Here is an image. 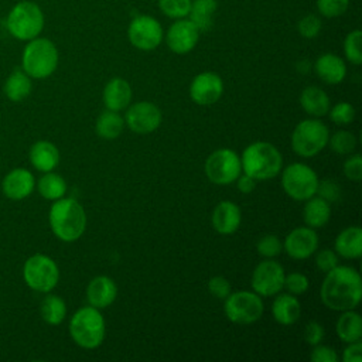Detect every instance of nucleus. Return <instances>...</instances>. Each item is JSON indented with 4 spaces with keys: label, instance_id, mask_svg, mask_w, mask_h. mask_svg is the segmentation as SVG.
<instances>
[{
    "label": "nucleus",
    "instance_id": "6",
    "mask_svg": "<svg viewBox=\"0 0 362 362\" xmlns=\"http://www.w3.org/2000/svg\"><path fill=\"white\" fill-rule=\"evenodd\" d=\"M328 139L329 130L318 117L304 119L291 133V148L300 157H314L327 147Z\"/></svg>",
    "mask_w": 362,
    "mask_h": 362
},
{
    "label": "nucleus",
    "instance_id": "49",
    "mask_svg": "<svg viewBox=\"0 0 362 362\" xmlns=\"http://www.w3.org/2000/svg\"><path fill=\"white\" fill-rule=\"evenodd\" d=\"M236 187L242 194H250L256 188V180L243 173L236 178Z\"/></svg>",
    "mask_w": 362,
    "mask_h": 362
},
{
    "label": "nucleus",
    "instance_id": "8",
    "mask_svg": "<svg viewBox=\"0 0 362 362\" xmlns=\"http://www.w3.org/2000/svg\"><path fill=\"white\" fill-rule=\"evenodd\" d=\"M25 284L38 293H51L59 281V269L55 260L47 255L35 253L23 264Z\"/></svg>",
    "mask_w": 362,
    "mask_h": 362
},
{
    "label": "nucleus",
    "instance_id": "4",
    "mask_svg": "<svg viewBox=\"0 0 362 362\" xmlns=\"http://www.w3.org/2000/svg\"><path fill=\"white\" fill-rule=\"evenodd\" d=\"M106 332L105 318L99 308L86 305L75 311L69 321V335L76 345L85 349L98 348Z\"/></svg>",
    "mask_w": 362,
    "mask_h": 362
},
{
    "label": "nucleus",
    "instance_id": "24",
    "mask_svg": "<svg viewBox=\"0 0 362 362\" xmlns=\"http://www.w3.org/2000/svg\"><path fill=\"white\" fill-rule=\"evenodd\" d=\"M334 249L344 259H359L362 256V229L359 226H348L338 233Z\"/></svg>",
    "mask_w": 362,
    "mask_h": 362
},
{
    "label": "nucleus",
    "instance_id": "18",
    "mask_svg": "<svg viewBox=\"0 0 362 362\" xmlns=\"http://www.w3.org/2000/svg\"><path fill=\"white\" fill-rule=\"evenodd\" d=\"M34 188H35V178L33 173L24 167H17L10 170L1 181L3 194L13 201H21L30 197Z\"/></svg>",
    "mask_w": 362,
    "mask_h": 362
},
{
    "label": "nucleus",
    "instance_id": "30",
    "mask_svg": "<svg viewBox=\"0 0 362 362\" xmlns=\"http://www.w3.org/2000/svg\"><path fill=\"white\" fill-rule=\"evenodd\" d=\"M218 8L216 0H192L191 8L188 13V18L194 23V25L199 30V33H205L212 27L214 13Z\"/></svg>",
    "mask_w": 362,
    "mask_h": 362
},
{
    "label": "nucleus",
    "instance_id": "21",
    "mask_svg": "<svg viewBox=\"0 0 362 362\" xmlns=\"http://www.w3.org/2000/svg\"><path fill=\"white\" fill-rule=\"evenodd\" d=\"M314 71L322 82L328 85H337L345 79L346 65L341 57L332 52H325L317 58Z\"/></svg>",
    "mask_w": 362,
    "mask_h": 362
},
{
    "label": "nucleus",
    "instance_id": "31",
    "mask_svg": "<svg viewBox=\"0 0 362 362\" xmlns=\"http://www.w3.org/2000/svg\"><path fill=\"white\" fill-rule=\"evenodd\" d=\"M124 129V119L115 110H105L102 112L95 124L96 134L105 140L117 139Z\"/></svg>",
    "mask_w": 362,
    "mask_h": 362
},
{
    "label": "nucleus",
    "instance_id": "3",
    "mask_svg": "<svg viewBox=\"0 0 362 362\" xmlns=\"http://www.w3.org/2000/svg\"><path fill=\"white\" fill-rule=\"evenodd\" d=\"M242 173L256 181H266L281 171L283 158L280 151L267 141H255L249 144L240 156Z\"/></svg>",
    "mask_w": 362,
    "mask_h": 362
},
{
    "label": "nucleus",
    "instance_id": "37",
    "mask_svg": "<svg viewBox=\"0 0 362 362\" xmlns=\"http://www.w3.org/2000/svg\"><path fill=\"white\" fill-rule=\"evenodd\" d=\"M257 253L266 259H273L281 253L283 243L276 235H264L256 243Z\"/></svg>",
    "mask_w": 362,
    "mask_h": 362
},
{
    "label": "nucleus",
    "instance_id": "47",
    "mask_svg": "<svg viewBox=\"0 0 362 362\" xmlns=\"http://www.w3.org/2000/svg\"><path fill=\"white\" fill-rule=\"evenodd\" d=\"M322 338H324V327L317 321H310L304 329L305 342L314 346L317 344H321Z\"/></svg>",
    "mask_w": 362,
    "mask_h": 362
},
{
    "label": "nucleus",
    "instance_id": "11",
    "mask_svg": "<svg viewBox=\"0 0 362 362\" xmlns=\"http://www.w3.org/2000/svg\"><path fill=\"white\" fill-rule=\"evenodd\" d=\"M208 180L216 185H228L242 174L240 157L230 148H218L205 160L204 165Z\"/></svg>",
    "mask_w": 362,
    "mask_h": 362
},
{
    "label": "nucleus",
    "instance_id": "46",
    "mask_svg": "<svg viewBox=\"0 0 362 362\" xmlns=\"http://www.w3.org/2000/svg\"><path fill=\"white\" fill-rule=\"evenodd\" d=\"M313 362H337L338 361V355L334 351V348L328 346V345H314L311 355H310Z\"/></svg>",
    "mask_w": 362,
    "mask_h": 362
},
{
    "label": "nucleus",
    "instance_id": "9",
    "mask_svg": "<svg viewBox=\"0 0 362 362\" xmlns=\"http://www.w3.org/2000/svg\"><path fill=\"white\" fill-rule=\"evenodd\" d=\"M264 305L262 297L255 291L239 290L225 298L223 313L226 318L235 324L246 325L260 320Z\"/></svg>",
    "mask_w": 362,
    "mask_h": 362
},
{
    "label": "nucleus",
    "instance_id": "7",
    "mask_svg": "<svg viewBox=\"0 0 362 362\" xmlns=\"http://www.w3.org/2000/svg\"><path fill=\"white\" fill-rule=\"evenodd\" d=\"M44 27V14L33 1L17 3L7 17L8 33L21 41H30L40 35Z\"/></svg>",
    "mask_w": 362,
    "mask_h": 362
},
{
    "label": "nucleus",
    "instance_id": "23",
    "mask_svg": "<svg viewBox=\"0 0 362 362\" xmlns=\"http://www.w3.org/2000/svg\"><path fill=\"white\" fill-rule=\"evenodd\" d=\"M132 100V88L123 78L110 79L103 89V103L106 109L120 112L129 106Z\"/></svg>",
    "mask_w": 362,
    "mask_h": 362
},
{
    "label": "nucleus",
    "instance_id": "10",
    "mask_svg": "<svg viewBox=\"0 0 362 362\" xmlns=\"http://www.w3.org/2000/svg\"><path fill=\"white\" fill-rule=\"evenodd\" d=\"M318 181L317 173L304 163H293L281 173V187L296 201H305L315 195Z\"/></svg>",
    "mask_w": 362,
    "mask_h": 362
},
{
    "label": "nucleus",
    "instance_id": "19",
    "mask_svg": "<svg viewBox=\"0 0 362 362\" xmlns=\"http://www.w3.org/2000/svg\"><path fill=\"white\" fill-rule=\"evenodd\" d=\"M242 221L240 208L232 201H221L212 212L211 222L214 229L221 235L235 233Z\"/></svg>",
    "mask_w": 362,
    "mask_h": 362
},
{
    "label": "nucleus",
    "instance_id": "28",
    "mask_svg": "<svg viewBox=\"0 0 362 362\" xmlns=\"http://www.w3.org/2000/svg\"><path fill=\"white\" fill-rule=\"evenodd\" d=\"M335 324V332L342 342H355L362 337V318L354 310L341 311Z\"/></svg>",
    "mask_w": 362,
    "mask_h": 362
},
{
    "label": "nucleus",
    "instance_id": "40",
    "mask_svg": "<svg viewBox=\"0 0 362 362\" xmlns=\"http://www.w3.org/2000/svg\"><path fill=\"white\" fill-rule=\"evenodd\" d=\"M310 281L308 277L303 273L298 272H293L287 276H284V287L290 294L293 296H301L308 290Z\"/></svg>",
    "mask_w": 362,
    "mask_h": 362
},
{
    "label": "nucleus",
    "instance_id": "35",
    "mask_svg": "<svg viewBox=\"0 0 362 362\" xmlns=\"http://www.w3.org/2000/svg\"><path fill=\"white\" fill-rule=\"evenodd\" d=\"M361 41H362V33L361 30H354L348 33V35L344 40V52L346 59L354 65L362 64V51H361Z\"/></svg>",
    "mask_w": 362,
    "mask_h": 362
},
{
    "label": "nucleus",
    "instance_id": "44",
    "mask_svg": "<svg viewBox=\"0 0 362 362\" xmlns=\"http://www.w3.org/2000/svg\"><path fill=\"white\" fill-rule=\"evenodd\" d=\"M208 290L209 293L216 297V298H221V300H225L232 288H230V283L222 277V276H215V277H211L209 281H208Z\"/></svg>",
    "mask_w": 362,
    "mask_h": 362
},
{
    "label": "nucleus",
    "instance_id": "33",
    "mask_svg": "<svg viewBox=\"0 0 362 362\" xmlns=\"http://www.w3.org/2000/svg\"><path fill=\"white\" fill-rule=\"evenodd\" d=\"M42 320L49 325H59L66 317V304L57 294H47L40 305Z\"/></svg>",
    "mask_w": 362,
    "mask_h": 362
},
{
    "label": "nucleus",
    "instance_id": "38",
    "mask_svg": "<svg viewBox=\"0 0 362 362\" xmlns=\"http://www.w3.org/2000/svg\"><path fill=\"white\" fill-rule=\"evenodd\" d=\"M328 115H329L331 122H334L335 124H339V126H345V124H349L355 119V109L348 102H339V103L334 105L332 107H329Z\"/></svg>",
    "mask_w": 362,
    "mask_h": 362
},
{
    "label": "nucleus",
    "instance_id": "45",
    "mask_svg": "<svg viewBox=\"0 0 362 362\" xmlns=\"http://www.w3.org/2000/svg\"><path fill=\"white\" fill-rule=\"evenodd\" d=\"M344 174L351 181H361L362 178V157L361 154H354L344 163Z\"/></svg>",
    "mask_w": 362,
    "mask_h": 362
},
{
    "label": "nucleus",
    "instance_id": "41",
    "mask_svg": "<svg viewBox=\"0 0 362 362\" xmlns=\"http://www.w3.org/2000/svg\"><path fill=\"white\" fill-rule=\"evenodd\" d=\"M321 27H322L321 20H320V17H317L315 14H307V16H304V17L298 21V24H297V30H298L300 35H301L303 38H308V40L315 38V37L320 34Z\"/></svg>",
    "mask_w": 362,
    "mask_h": 362
},
{
    "label": "nucleus",
    "instance_id": "22",
    "mask_svg": "<svg viewBox=\"0 0 362 362\" xmlns=\"http://www.w3.org/2000/svg\"><path fill=\"white\" fill-rule=\"evenodd\" d=\"M31 165L40 173H48L59 164V150L57 146L47 140L35 141L28 153Z\"/></svg>",
    "mask_w": 362,
    "mask_h": 362
},
{
    "label": "nucleus",
    "instance_id": "43",
    "mask_svg": "<svg viewBox=\"0 0 362 362\" xmlns=\"http://www.w3.org/2000/svg\"><path fill=\"white\" fill-rule=\"evenodd\" d=\"M315 194H318V197L324 198L325 201H328L331 204V202H335L339 199L341 188L332 180H322V181H318Z\"/></svg>",
    "mask_w": 362,
    "mask_h": 362
},
{
    "label": "nucleus",
    "instance_id": "36",
    "mask_svg": "<svg viewBox=\"0 0 362 362\" xmlns=\"http://www.w3.org/2000/svg\"><path fill=\"white\" fill-rule=\"evenodd\" d=\"M192 0H158V7L164 16L178 20L188 17Z\"/></svg>",
    "mask_w": 362,
    "mask_h": 362
},
{
    "label": "nucleus",
    "instance_id": "29",
    "mask_svg": "<svg viewBox=\"0 0 362 362\" xmlns=\"http://www.w3.org/2000/svg\"><path fill=\"white\" fill-rule=\"evenodd\" d=\"M33 89L31 78L23 69H14L4 82L3 90L7 99L11 102H21L24 100Z\"/></svg>",
    "mask_w": 362,
    "mask_h": 362
},
{
    "label": "nucleus",
    "instance_id": "39",
    "mask_svg": "<svg viewBox=\"0 0 362 362\" xmlns=\"http://www.w3.org/2000/svg\"><path fill=\"white\" fill-rule=\"evenodd\" d=\"M349 7V0H317V10L327 18L342 16Z\"/></svg>",
    "mask_w": 362,
    "mask_h": 362
},
{
    "label": "nucleus",
    "instance_id": "25",
    "mask_svg": "<svg viewBox=\"0 0 362 362\" xmlns=\"http://www.w3.org/2000/svg\"><path fill=\"white\" fill-rule=\"evenodd\" d=\"M300 105L305 113L313 117H322L328 115L331 107L329 96L318 86H307L300 95Z\"/></svg>",
    "mask_w": 362,
    "mask_h": 362
},
{
    "label": "nucleus",
    "instance_id": "27",
    "mask_svg": "<svg viewBox=\"0 0 362 362\" xmlns=\"http://www.w3.org/2000/svg\"><path fill=\"white\" fill-rule=\"evenodd\" d=\"M331 218V205L328 201L318 195H313L305 199V205L303 209V219L307 226L313 229L322 228L328 223Z\"/></svg>",
    "mask_w": 362,
    "mask_h": 362
},
{
    "label": "nucleus",
    "instance_id": "32",
    "mask_svg": "<svg viewBox=\"0 0 362 362\" xmlns=\"http://www.w3.org/2000/svg\"><path fill=\"white\" fill-rule=\"evenodd\" d=\"M37 189L40 192V195L48 201H55L59 199L65 195L66 192V182L65 180L54 173V171H48V173H42V177L37 181Z\"/></svg>",
    "mask_w": 362,
    "mask_h": 362
},
{
    "label": "nucleus",
    "instance_id": "26",
    "mask_svg": "<svg viewBox=\"0 0 362 362\" xmlns=\"http://www.w3.org/2000/svg\"><path fill=\"white\" fill-rule=\"evenodd\" d=\"M277 297L273 301L272 313L274 320L281 325H291L294 324L301 314V305L297 300V296L290 293L287 294H276Z\"/></svg>",
    "mask_w": 362,
    "mask_h": 362
},
{
    "label": "nucleus",
    "instance_id": "16",
    "mask_svg": "<svg viewBox=\"0 0 362 362\" xmlns=\"http://www.w3.org/2000/svg\"><path fill=\"white\" fill-rule=\"evenodd\" d=\"M223 92L222 78L211 71L198 74L189 85V96L192 102L201 106H209L219 100Z\"/></svg>",
    "mask_w": 362,
    "mask_h": 362
},
{
    "label": "nucleus",
    "instance_id": "48",
    "mask_svg": "<svg viewBox=\"0 0 362 362\" xmlns=\"http://www.w3.org/2000/svg\"><path fill=\"white\" fill-rule=\"evenodd\" d=\"M342 359H344V362H361L362 361V344H361V341L349 342L348 346L344 349Z\"/></svg>",
    "mask_w": 362,
    "mask_h": 362
},
{
    "label": "nucleus",
    "instance_id": "1",
    "mask_svg": "<svg viewBox=\"0 0 362 362\" xmlns=\"http://www.w3.org/2000/svg\"><path fill=\"white\" fill-rule=\"evenodd\" d=\"M321 301L334 311L354 310L362 298V279L351 266H335L325 273L320 290Z\"/></svg>",
    "mask_w": 362,
    "mask_h": 362
},
{
    "label": "nucleus",
    "instance_id": "15",
    "mask_svg": "<svg viewBox=\"0 0 362 362\" xmlns=\"http://www.w3.org/2000/svg\"><path fill=\"white\" fill-rule=\"evenodd\" d=\"M198 38L199 30L187 17L175 20L165 34V42L168 48L178 55L191 52L195 48Z\"/></svg>",
    "mask_w": 362,
    "mask_h": 362
},
{
    "label": "nucleus",
    "instance_id": "5",
    "mask_svg": "<svg viewBox=\"0 0 362 362\" xmlns=\"http://www.w3.org/2000/svg\"><path fill=\"white\" fill-rule=\"evenodd\" d=\"M23 71L34 79H45L58 66V49L48 38H33L23 51Z\"/></svg>",
    "mask_w": 362,
    "mask_h": 362
},
{
    "label": "nucleus",
    "instance_id": "14",
    "mask_svg": "<svg viewBox=\"0 0 362 362\" xmlns=\"http://www.w3.org/2000/svg\"><path fill=\"white\" fill-rule=\"evenodd\" d=\"M163 115L158 106L151 102H136L127 107L124 115V123L137 134H148L157 130L161 124Z\"/></svg>",
    "mask_w": 362,
    "mask_h": 362
},
{
    "label": "nucleus",
    "instance_id": "2",
    "mask_svg": "<svg viewBox=\"0 0 362 362\" xmlns=\"http://www.w3.org/2000/svg\"><path fill=\"white\" fill-rule=\"evenodd\" d=\"M48 221L52 233L62 242L78 240L86 228V214L74 198L55 199L49 208Z\"/></svg>",
    "mask_w": 362,
    "mask_h": 362
},
{
    "label": "nucleus",
    "instance_id": "17",
    "mask_svg": "<svg viewBox=\"0 0 362 362\" xmlns=\"http://www.w3.org/2000/svg\"><path fill=\"white\" fill-rule=\"evenodd\" d=\"M283 247L294 260H305L317 252L318 235L310 226L294 228L284 239Z\"/></svg>",
    "mask_w": 362,
    "mask_h": 362
},
{
    "label": "nucleus",
    "instance_id": "34",
    "mask_svg": "<svg viewBox=\"0 0 362 362\" xmlns=\"http://www.w3.org/2000/svg\"><path fill=\"white\" fill-rule=\"evenodd\" d=\"M329 147L337 154H349L356 147V137L348 130H338L328 139Z\"/></svg>",
    "mask_w": 362,
    "mask_h": 362
},
{
    "label": "nucleus",
    "instance_id": "20",
    "mask_svg": "<svg viewBox=\"0 0 362 362\" xmlns=\"http://www.w3.org/2000/svg\"><path fill=\"white\" fill-rule=\"evenodd\" d=\"M117 296L116 283L107 276L93 277L86 287V300L89 305L103 310L113 304Z\"/></svg>",
    "mask_w": 362,
    "mask_h": 362
},
{
    "label": "nucleus",
    "instance_id": "42",
    "mask_svg": "<svg viewBox=\"0 0 362 362\" xmlns=\"http://www.w3.org/2000/svg\"><path fill=\"white\" fill-rule=\"evenodd\" d=\"M338 255L332 249H322L315 255V266L322 272L327 273L338 266Z\"/></svg>",
    "mask_w": 362,
    "mask_h": 362
},
{
    "label": "nucleus",
    "instance_id": "13",
    "mask_svg": "<svg viewBox=\"0 0 362 362\" xmlns=\"http://www.w3.org/2000/svg\"><path fill=\"white\" fill-rule=\"evenodd\" d=\"M284 269L272 259L260 262L252 273V288L260 297H272L279 294L284 287Z\"/></svg>",
    "mask_w": 362,
    "mask_h": 362
},
{
    "label": "nucleus",
    "instance_id": "12",
    "mask_svg": "<svg viewBox=\"0 0 362 362\" xmlns=\"http://www.w3.org/2000/svg\"><path fill=\"white\" fill-rule=\"evenodd\" d=\"M127 37L130 44L137 49L153 51L161 44L164 33L157 18L140 14L132 18L127 28Z\"/></svg>",
    "mask_w": 362,
    "mask_h": 362
}]
</instances>
